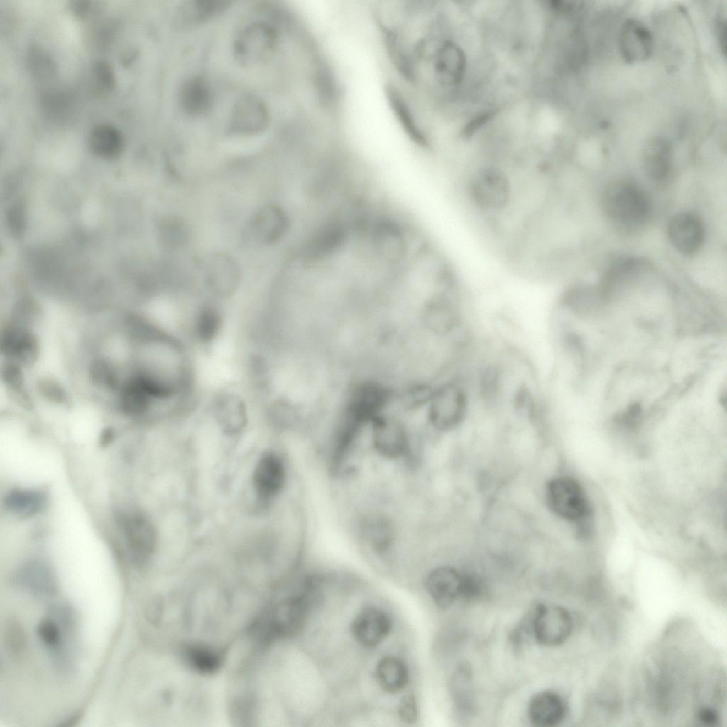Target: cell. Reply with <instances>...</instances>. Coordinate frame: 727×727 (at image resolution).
<instances>
[{
    "label": "cell",
    "instance_id": "obj_15",
    "mask_svg": "<svg viewBox=\"0 0 727 727\" xmlns=\"http://www.w3.org/2000/svg\"><path fill=\"white\" fill-rule=\"evenodd\" d=\"M463 573L450 567H440L430 572L426 589L434 602L440 608H447L461 593Z\"/></svg>",
    "mask_w": 727,
    "mask_h": 727
},
{
    "label": "cell",
    "instance_id": "obj_13",
    "mask_svg": "<svg viewBox=\"0 0 727 727\" xmlns=\"http://www.w3.org/2000/svg\"><path fill=\"white\" fill-rule=\"evenodd\" d=\"M618 45L623 60L633 64L645 61L651 56L654 40L652 33L643 23L628 19L620 31Z\"/></svg>",
    "mask_w": 727,
    "mask_h": 727
},
{
    "label": "cell",
    "instance_id": "obj_7",
    "mask_svg": "<svg viewBox=\"0 0 727 727\" xmlns=\"http://www.w3.org/2000/svg\"><path fill=\"white\" fill-rule=\"evenodd\" d=\"M371 424L372 444L378 455L391 461H413L415 457L410 439L400 422L378 415L371 421Z\"/></svg>",
    "mask_w": 727,
    "mask_h": 727
},
{
    "label": "cell",
    "instance_id": "obj_4",
    "mask_svg": "<svg viewBox=\"0 0 727 727\" xmlns=\"http://www.w3.org/2000/svg\"><path fill=\"white\" fill-rule=\"evenodd\" d=\"M546 498L550 509L560 518L582 522L590 514L586 494L579 483L569 476H558L549 481Z\"/></svg>",
    "mask_w": 727,
    "mask_h": 727
},
{
    "label": "cell",
    "instance_id": "obj_21",
    "mask_svg": "<svg viewBox=\"0 0 727 727\" xmlns=\"http://www.w3.org/2000/svg\"><path fill=\"white\" fill-rule=\"evenodd\" d=\"M86 373L92 386L114 395L116 394L124 380L116 363L103 355H95L88 361Z\"/></svg>",
    "mask_w": 727,
    "mask_h": 727
},
{
    "label": "cell",
    "instance_id": "obj_8",
    "mask_svg": "<svg viewBox=\"0 0 727 727\" xmlns=\"http://www.w3.org/2000/svg\"><path fill=\"white\" fill-rule=\"evenodd\" d=\"M532 635L546 646L562 644L569 637L573 621L569 612L557 605L540 604L532 611Z\"/></svg>",
    "mask_w": 727,
    "mask_h": 727
},
{
    "label": "cell",
    "instance_id": "obj_14",
    "mask_svg": "<svg viewBox=\"0 0 727 727\" xmlns=\"http://www.w3.org/2000/svg\"><path fill=\"white\" fill-rule=\"evenodd\" d=\"M285 469L275 454L266 453L258 460L253 476L254 488L262 500L276 496L285 482Z\"/></svg>",
    "mask_w": 727,
    "mask_h": 727
},
{
    "label": "cell",
    "instance_id": "obj_22",
    "mask_svg": "<svg viewBox=\"0 0 727 727\" xmlns=\"http://www.w3.org/2000/svg\"><path fill=\"white\" fill-rule=\"evenodd\" d=\"M672 163V148L668 141L653 137L645 144L642 153V164L645 173L655 180H662L669 172Z\"/></svg>",
    "mask_w": 727,
    "mask_h": 727
},
{
    "label": "cell",
    "instance_id": "obj_5",
    "mask_svg": "<svg viewBox=\"0 0 727 727\" xmlns=\"http://www.w3.org/2000/svg\"><path fill=\"white\" fill-rule=\"evenodd\" d=\"M270 122L266 102L260 97L246 94L233 104L226 131L236 136H251L265 132Z\"/></svg>",
    "mask_w": 727,
    "mask_h": 727
},
{
    "label": "cell",
    "instance_id": "obj_3",
    "mask_svg": "<svg viewBox=\"0 0 727 727\" xmlns=\"http://www.w3.org/2000/svg\"><path fill=\"white\" fill-rule=\"evenodd\" d=\"M602 208L615 224L633 228L646 220L651 204L646 193L638 186L628 181H617L603 192Z\"/></svg>",
    "mask_w": 727,
    "mask_h": 727
},
{
    "label": "cell",
    "instance_id": "obj_32",
    "mask_svg": "<svg viewBox=\"0 0 727 727\" xmlns=\"http://www.w3.org/2000/svg\"><path fill=\"white\" fill-rule=\"evenodd\" d=\"M398 714L404 722L410 723L415 721L417 709L412 696L408 695L403 699L398 707Z\"/></svg>",
    "mask_w": 727,
    "mask_h": 727
},
{
    "label": "cell",
    "instance_id": "obj_6",
    "mask_svg": "<svg viewBox=\"0 0 727 727\" xmlns=\"http://www.w3.org/2000/svg\"><path fill=\"white\" fill-rule=\"evenodd\" d=\"M115 518L135 562L146 563L153 554L157 542L156 531L151 521L136 510L119 511Z\"/></svg>",
    "mask_w": 727,
    "mask_h": 727
},
{
    "label": "cell",
    "instance_id": "obj_24",
    "mask_svg": "<svg viewBox=\"0 0 727 727\" xmlns=\"http://www.w3.org/2000/svg\"><path fill=\"white\" fill-rule=\"evenodd\" d=\"M45 496L38 491L15 488L4 498L5 507L21 516L29 517L38 513L45 505Z\"/></svg>",
    "mask_w": 727,
    "mask_h": 727
},
{
    "label": "cell",
    "instance_id": "obj_33",
    "mask_svg": "<svg viewBox=\"0 0 727 727\" xmlns=\"http://www.w3.org/2000/svg\"><path fill=\"white\" fill-rule=\"evenodd\" d=\"M698 720L705 726H716L719 721L717 711L710 707L700 709L697 714Z\"/></svg>",
    "mask_w": 727,
    "mask_h": 727
},
{
    "label": "cell",
    "instance_id": "obj_28",
    "mask_svg": "<svg viewBox=\"0 0 727 727\" xmlns=\"http://www.w3.org/2000/svg\"><path fill=\"white\" fill-rule=\"evenodd\" d=\"M468 669H459L454 681V694L457 706L461 711H468L471 707L470 677Z\"/></svg>",
    "mask_w": 727,
    "mask_h": 727
},
{
    "label": "cell",
    "instance_id": "obj_11",
    "mask_svg": "<svg viewBox=\"0 0 727 727\" xmlns=\"http://www.w3.org/2000/svg\"><path fill=\"white\" fill-rule=\"evenodd\" d=\"M667 234L673 246L685 255L697 252L705 238L701 219L688 212H680L671 217L667 224Z\"/></svg>",
    "mask_w": 727,
    "mask_h": 727
},
{
    "label": "cell",
    "instance_id": "obj_16",
    "mask_svg": "<svg viewBox=\"0 0 727 727\" xmlns=\"http://www.w3.org/2000/svg\"><path fill=\"white\" fill-rule=\"evenodd\" d=\"M210 412L219 427L229 434L242 430L248 420V408L245 401L233 393L224 392L217 395L212 403Z\"/></svg>",
    "mask_w": 727,
    "mask_h": 727
},
{
    "label": "cell",
    "instance_id": "obj_27",
    "mask_svg": "<svg viewBox=\"0 0 727 727\" xmlns=\"http://www.w3.org/2000/svg\"><path fill=\"white\" fill-rule=\"evenodd\" d=\"M40 396L56 405L69 403L70 397L66 388L58 381L50 378L40 379L36 384Z\"/></svg>",
    "mask_w": 727,
    "mask_h": 727
},
{
    "label": "cell",
    "instance_id": "obj_23",
    "mask_svg": "<svg viewBox=\"0 0 727 727\" xmlns=\"http://www.w3.org/2000/svg\"><path fill=\"white\" fill-rule=\"evenodd\" d=\"M376 677L380 687L386 692L396 693L402 690L408 681V670L400 659L387 656L383 657L376 668Z\"/></svg>",
    "mask_w": 727,
    "mask_h": 727
},
{
    "label": "cell",
    "instance_id": "obj_34",
    "mask_svg": "<svg viewBox=\"0 0 727 727\" xmlns=\"http://www.w3.org/2000/svg\"><path fill=\"white\" fill-rule=\"evenodd\" d=\"M718 28V41L721 46V50L726 52V23L725 21L720 19L717 24Z\"/></svg>",
    "mask_w": 727,
    "mask_h": 727
},
{
    "label": "cell",
    "instance_id": "obj_2",
    "mask_svg": "<svg viewBox=\"0 0 727 727\" xmlns=\"http://www.w3.org/2000/svg\"><path fill=\"white\" fill-rule=\"evenodd\" d=\"M467 190L475 208L488 216L504 213L513 201L510 177L501 167L493 164L482 165L470 175Z\"/></svg>",
    "mask_w": 727,
    "mask_h": 727
},
{
    "label": "cell",
    "instance_id": "obj_35",
    "mask_svg": "<svg viewBox=\"0 0 727 727\" xmlns=\"http://www.w3.org/2000/svg\"><path fill=\"white\" fill-rule=\"evenodd\" d=\"M114 437V432L111 428L104 429L101 434L100 441L103 445L109 444Z\"/></svg>",
    "mask_w": 727,
    "mask_h": 727
},
{
    "label": "cell",
    "instance_id": "obj_30",
    "mask_svg": "<svg viewBox=\"0 0 727 727\" xmlns=\"http://www.w3.org/2000/svg\"><path fill=\"white\" fill-rule=\"evenodd\" d=\"M484 584L476 575L463 573V581L460 598L465 600H475L484 593Z\"/></svg>",
    "mask_w": 727,
    "mask_h": 727
},
{
    "label": "cell",
    "instance_id": "obj_10",
    "mask_svg": "<svg viewBox=\"0 0 727 727\" xmlns=\"http://www.w3.org/2000/svg\"><path fill=\"white\" fill-rule=\"evenodd\" d=\"M444 39L433 51V69L437 81L442 87H454L461 83L466 69L464 50L454 42Z\"/></svg>",
    "mask_w": 727,
    "mask_h": 727
},
{
    "label": "cell",
    "instance_id": "obj_9",
    "mask_svg": "<svg viewBox=\"0 0 727 727\" xmlns=\"http://www.w3.org/2000/svg\"><path fill=\"white\" fill-rule=\"evenodd\" d=\"M0 351L6 360L31 367L40 356L39 337L32 328L8 322L1 332Z\"/></svg>",
    "mask_w": 727,
    "mask_h": 727
},
{
    "label": "cell",
    "instance_id": "obj_1",
    "mask_svg": "<svg viewBox=\"0 0 727 727\" xmlns=\"http://www.w3.org/2000/svg\"><path fill=\"white\" fill-rule=\"evenodd\" d=\"M460 373L434 388L429 400L427 419L437 430L449 432L460 426L471 407V385Z\"/></svg>",
    "mask_w": 727,
    "mask_h": 727
},
{
    "label": "cell",
    "instance_id": "obj_20",
    "mask_svg": "<svg viewBox=\"0 0 727 727\" xmlns=\"http://www.w3.org/2000/svg\"><path fill=\"white\" fill-rule=\"evenodd\" d=\"M566 705L557 693L545 691L535 694L528 706L530 722L537 726L550 727L559 724L566 716Z\"/></svg>",
    "mask_w": 727,
    "mask_h": 727
},
{
    "label": "cell",
    "instance_id": "obj_26",
    "mask_svg": "<svg viewBox=\"0 0 727 727\" xmlns=\"http://www.w3.org/2000/svg\"><path fill=\"white\" fill-rule=\"evenodd\" d=\"M89 143L92 150L104 158H113L121 151L122 138L119 131L108 125L96 127L91 133Z\"/></svg>",
    "mask_w": 727,
    "mask_h": 727
},
{
    "label": "cell",
    "instance_id": "obj_31",
    "mask_svg": "<svg viewBox=\"0 0 727 727\" xmlns=\"http://www.w3.org/2000/svg\"><path fill=\"white\" fill-rule=\"evenodd\" d=\"M38 635L45 644L49 647H58L60 644V629L53 620L45 619L41 621L38 628Z\"/></svg>",
    "mask_w": 727,
    "mask_h": 727
},
{
    "label": "cell",
    "instance_id": "obj_29",
    "mask_svg": "<svg viewBox=\"0 0 727 727\" xmlns=\"http://www.w3.org/2000/svg\"><path fill=\"white\" fill-rule=\"evenodd\" d=\"M163 235L168 246L173 248L181 247L187 237L185 223L178 217L168 219L163 226Z\"/></svg>",
    "mask_w": 727,
    "mask_h": 727
},
{
    "label": "cell",
    "instance_id": "obj_17",
    "mask_svg": "<svg viewBox=\"0 0 727 727\" xmlns=\"http://www.w3.org/2000/svg\"><path fill=\"white\" fill-rule=\"evenodd\" d=\"M115 406L121 415L140 418L153 411L155 403L131 376L126 377L115 395Z\"/></svg>",
    "mask_w": 727,
    "mask_h": 727
},
{
    "label": "cell",
    "instance_id": "obj_25",
    "mask_svg": "<svg viewBox=\"0 0 727 727\" xmlns=\"http://www.w3.org/2000/svg\"><path fill=\"white\" fill-rule=\"evenodd\" d=\"M1 377L17 403L26 409H31L32 400L27 390L23 367L16 362L6 360L1 369Z\"/></svg>",
    "mask_w": 727,
    "mask_h": 727
},
{
    "label": "cell",
    "instance_id": "obj_18",
    "mask_svg": "<svg viewBox=\"0 0 727 727\" xmlns=\"http://www.w3.org/2000/svg\"><path fill=\"white\" fill-rule=\"evenodd\" d=\"M239 279V266L231 256L217 253L211 258L207 281L213 293L221 297L230 295L236 289Z\"/></svg>",
    "mask_w": 727,
    "mask_h": 727
},
{
    "label": "cell",
    "instance_id": "obj_19",
    "mask_svg": "<svg viewBox=\"0 0 727 727\" xmlns=\"http://www.w3.org/2000/svg\"><path fill=\"white\" fill-rule=\"evenodd\" d=\"M290 221L285 211L276 204L261 209L252 222V230L258 240L266 244H274L286 234Z\"/></svg>",
    "mask_w": 727,
    "mask_h": 727
},
{
    "label": "cell",
    "instance_id": "obj_12",
    "mask_svg": "<svg viewBox=\"0 0 727 727\" xmlns=\"http://www.w3.org/2000/svg\"><path fill=\"white\" fill-rule=\"evenodd\" d=\"M391 621L381 608L368 606L361 609L354 618L351 632L356 642L366 648L380 644L389 634Z\"/></svg>",
    "mask_w": 727,
    "mask_h": 727
}]
</instances>
